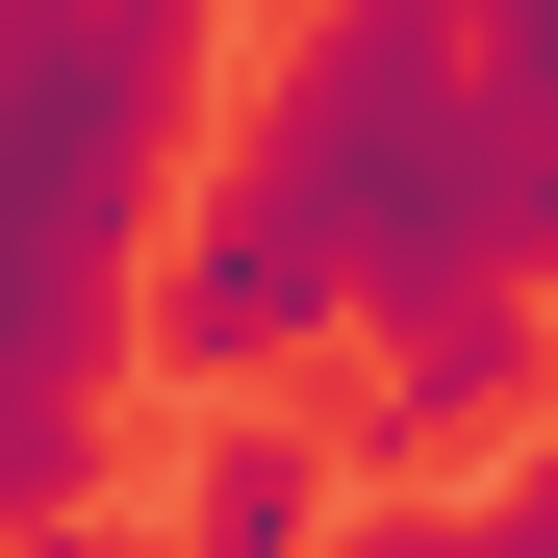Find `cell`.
I'll use <instances>...</instances> for the list:
<instances>
[{
	"mask_svg": "<svg viewBox=\"0 0 558 558\" xmlns=\"http://www.w3.org/2000/svg\"><path fill=\"white\" fill-rule=\"evenodd\" d=\"M204 0H0V508H102V381L204 178Z\"/></svg>",
	"mask_w": 558,
	"mask_h": 558,
	"instance_id": "1",
	"label": "cell"
},
{
	"mask_svg": "<svg viewBox=\"0 0 558 558\" xmlns=\"http://www.w3.org/2000/svg\"><path fill=\"white\" fill-rule=\"evenodd\" d=\"M279 153L330 178V229H355V305H407V279H483L533 229V76L483 26H432V0H330L305 51H279Z\"/></svg>",
	"mask_w": 558,
	"mask_h": 558,
	"instance_id": "2",
	"label": "cell"
},
{
	"mask_svg": "<svg viewBox=\"0 0 558 558\" xmlns=\"http://www.w3.org/2000/svg\"><path fill=\"white\" fill-rule=\"evenodd\" d=\"M355 330V229H330V178L279 153V128H204V178H178V229H153V330L204 407H254L279 355H330Z\"/></svg>",
	"mask_w": 558,
	"mask_h": 558,
	"instance_id": "3",
	"label": "cell"
},
{
	"mask_svg": "<svg viewBox=\"0 0 558 558\" xmlns=\"http://www.w3.org/2000/svg\"><path fill=\"white\" fill-rule=\"evenodd\" d=\"M558 407V305L483 254V279H407V305H355V483H432V457H483V432H533Z\"/></svg>",
	"mask_w": 558,
	"mask_h": 558,
	"instance_id": "4",
	"label": "cell"
},
{
	"mask_svg": "<svg viewBox=\"0 0 558 558\" xmlns=\"http://www.w3.org/2000/svg\"><path fill=\"white\" fill-rule=\"evenodd\" d=\"M178 483H204V508H178V558H330V483H355V457H330L305 407H229Z\"/></svg>",
	"mask_w": 558,
	"mask_h": 558,
	"instance_id": "5",
	"label": "cell"
},
{
	"mask_svg": "<svg viewBox=\"0 0 558 558\" xmlns=\"http://www.w3.org/2000/svg\"><path fill=\"white\" fill-rule=\"evenodd\" d=\"M330 558H533V533H483V508H355Z\"/></svg>",
	"mask_w": 558,
	"mask_h": 558,
	"instance_id": "6",
	"label": "cell"
},
{
	"mask_svg": "<svg viewBox=\"0 0 558 558\" xmlns=\"http://www.w3.org/2000/svg\"><path fill=\"white\" fill-rule=\"evenodd\" d=\"M483 51H508V76H533V102H558V0H483Z\"/></svg>",
	"mask_w": 558,
	"mask_h": 558,
	"instance_id": "7",
	"label": "cell"
},
{
	"mask_svg": "<svg viewBox=\"0 0 558 558\" xmlns=\"http://www.w3.org/2000/svg\"><path fill=\"white\" fill-rule=\"evenodd\" d=\"M0 558H102V508H0Z\"/></svg>",
	"mask_w": 558,
	"mask_h": 558,
	"instance_id": "8",
	"label": "cell"
},
{
	"mask_svg": "<svg viewBox=\"0 0 558 558\" xmlns=\"http://www.w3.org/2000/svg\"><path fill=\"white\" fill-rule=\"evenodd\" d=\"M508 533H533V558H558V407H533V508H508Z\"/></svg>",
	"mask_w": 558,
	"mask_h": 558,
	"instance_id": "9",
	"label": "cell"
},
{
	"mask_svg": "<svg viewBox=\"0 0 558 558\" xmlns=\"http://www.w3.org/2000/svg\"><path fill=\"white\" fill-rule=\"evenodd\" d=\"M153 558H178V533H153Z\"/></svg>",
	"mask_w": 558,
	"mask_h": 558,
	"instance_id": "10",
	"label": "cell"
}]
</instances>
